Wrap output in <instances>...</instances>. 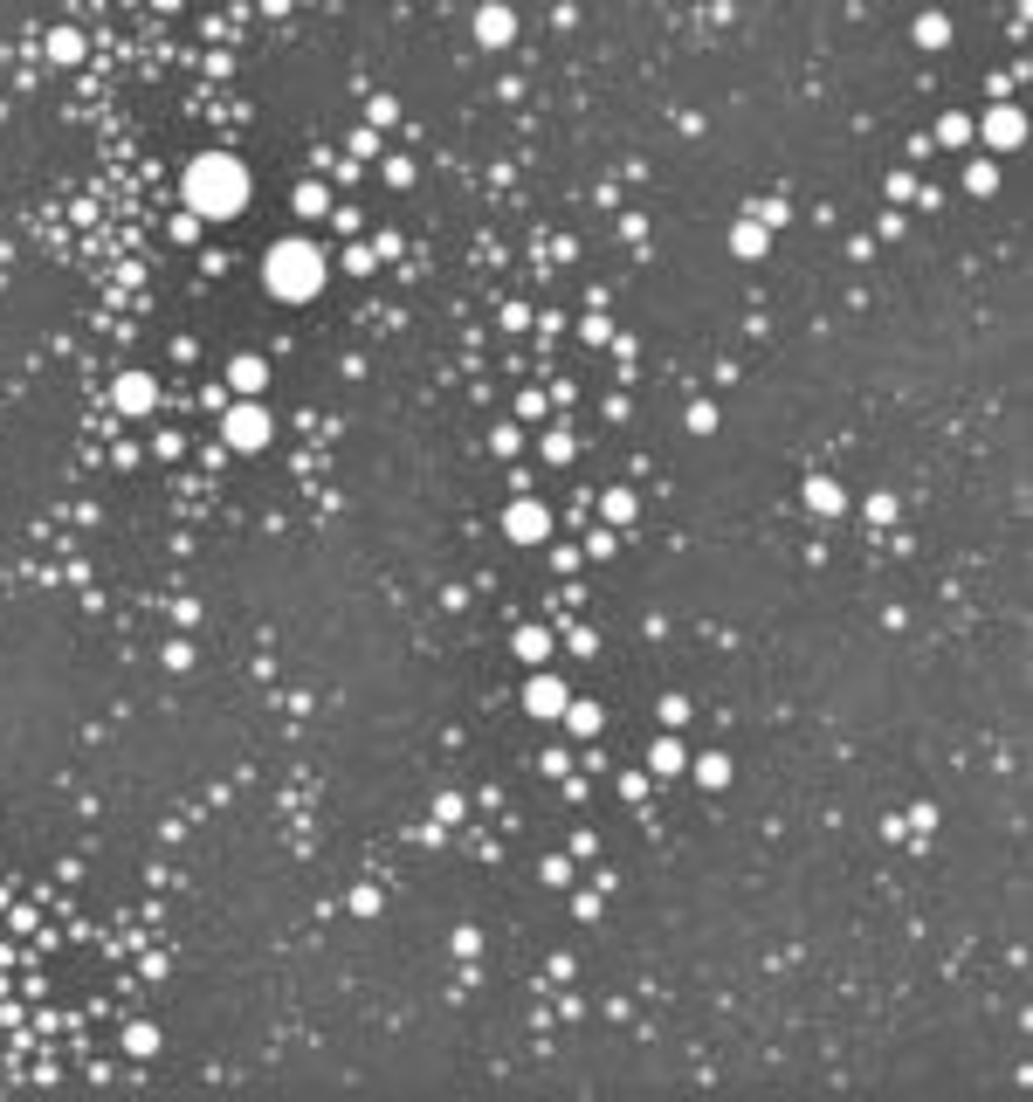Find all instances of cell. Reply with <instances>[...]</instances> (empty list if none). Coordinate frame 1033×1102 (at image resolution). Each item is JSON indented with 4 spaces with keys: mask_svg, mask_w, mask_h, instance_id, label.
<instances>
[{
    "mask_svg": "<svg viewBox=\"0 0 1033 1102\" xmlns=\"http://www.w3.org/2000/svg\"><path fill=\"white\" fill-rule=\"evenodd\" d=\"M186 200H193V221H200V214L228 221V214L248 200L242 159H228V152H207V159H193V166H186Z\"/></svg>",
    "mask_w": 1033,
    "mask_h": 1102,
    "instance_id": "6da1fadb",
    "label": "cell"
},
{
    "mask_svg": "<svg viewBox=\"0 0 1033 1102\" xmlns=\"http://www.w3.org/2000/svg\"><path fill=\"white\" fill-rule=\"evenodd\" d=\"M262 276H269V290H276L283 304H304V297H317V283H324V255L310 242H276L262 255Z\"/></svg>",
    "mask_w": 1033,
    "mask_h": 1102,
    "instance_id": "7a4b0ae2",
    "label": "cell"
},
{
    "mask_svg": "<svg viewBox=\"0 0 1033 1102\" xmlns=\"http://www.w3.org/2000/svg\"><path fill=\"white\" fill-rule=\"evenodd\" d=\"M221 434H228L235 448H262V441H269V414H262V407H235Z\"/></svg>",
    "mask_w": 1033,
    "mask_h": 1102,
    "instance_id": "3957f363",
    "label": "cell"
},
{
    "mask_svg": "<svg viewBox=\"0 0 1033 1102\" xmlns=\"http://www.w3.org/2000/svg\"><path fill=\"white\" fill-rule=\"evenodd\" d=\"M524 703H531V717H565V682L558 675H531V689H524Z\"/></svg>",
    "mask_w": 1033,
    "mask_h": 1102,
    "instance_id": "277c9868",
    "label": "cell"
},
{
    "mask_svg": "<svg viewBox=\"0 0 1033 1102\" xmlns=\"http://www.w3.org/2000/svg\"><path fill=\"white\" fill-rule=\"evenodd\" d=\"M503 531H510V538H524V545H538V538H545V531H551V517H545V510H538V503H510V517H503Z\"/></svg>",
    "mask_w": 1033,
    "mask_h": 1102,
    "instance_id": "5b68a950",
    "label": "cell"
},
{
    "mask_svg": "<svg viewBox=\"0 0 1033 1102\" xmlns=\"http://www.w3.org/2000/svg\"><path fill=\"white\" fill-rule=\"evenodd\" d=\"M152 400H159V393H152V379H145V372H124V379H118V407H124V414H145Z\"/></svg>",
    "mask_w": 1033,
    "mask_h": 1102,
    "instance_id": "8992f818",
    "label": "cell"
},
{
    "mask_svg": "<svg viewBox=\"0 0 1033 1102\" xmlns=\"http://www.w3.org/2000/svg\"><path fill=\"white\" fill-rule=\"evenodd\" d=\"M985 138H992V145H1020L1027 124H1020V111H985Z\"/></svg>",
    "mask_w": 1033,
    "mask_h": 1102,
    "instance_id": "52a82bcc",
    "label": "cell"
},
{
    "mask_svg": "<svg viewBox=\"0 0 1033 1102\" xmlns=\"http://www.w3.org/2000/svg\"><path fill=\"white\" fill-rule=\"evenodd\" d=\"M262 379H269V366H262V359H235V366H228V386H235V393H255Z\"/></svg>",
    "mask_w": 1033,
    "mask_h": 1102,
    "instance_id": "ba28073f",
    "label": "cell"
},
{
    "mask_svg": "<svg viewBox=\"0 0 1033 1102\" xmlns=\"http://www.w3.org/2000/svg\"><path fill=\"white\" fill-rule=\"evenodd\" d=\"M510 28H517V21H510L503 7H483V14H476V35H483V42H510Z\"/></svg>",
    "mask_w": 1033,
    "mask_h": 1102,
    "instance_id": "9c48e42d",
    "label": "cell"
},
{
    "mask_svg": "<svg viewBox=\"0 0 1033 1102\" xmlns=\"http://www.w3.org/2000/svg\"><path fill=\"white\" fill-rule=\"evenodd\" d=\"M806 503L834 517V510H841V483H827V476H813V483H806Z\"/></svg>",
    "mask_w": 1033,
    "mask_h": 1102,
    "instance_id": "30bf717a",
    "label": "cell"
},
{
    "mask_svg": "<svg viewBox=\"0 0 1033 1102\" xmlns=\"http://www.w3.org/2000/svg\"><path fill=\"white\" fill-rule=\"evenodd\" d=\"M696 779H703V786H724V779H730V758H724V751H710V758L696 765Z\"/></svg>",
    "mask_w": 1033,
    "mask_h": 1102,
    "instance_id": "8fae6325",
    "label": "cell"
},
{
    "mask_svg": "<svg viewBox=\"0 0 1033 1102\" xmlns=\"http://www.w3.org/2000/svg\"><path fill=\"white\" fill-rule=\"evenodd\" d=\"M730 242H737V255H758V248H765V221H744Z\"/></svg>",
    "mask_w": 1033,
    "mask_h": 1102,
    "instance_id": "7c38bea8",
    "label": "cell"
},
{
    "mask_svg": "<svg viewBox=\"0 0 1033 1102\" xmlns=\"http://www.w3.org/2000/svg\"><path fill=\"white\" fill-rule=\"evenodd\" d=\"M545 648H551V634H545V627H524V634H517V655H531V662H538Z\"/></svg>",
    "mask_w": 1033,
    "mask_h": 1102,
    "instance_id": "4fadbf2b",
    "label": "cell"
},
{
    "mask_svg": "<svg viewBox=\"0 0 1033 1102\" xmlns=\"http://www.w3.org/2000/svg\"><path fill=\"white\" fill-rule=\"evenodd\" d=\"M565 717H572V731H600V710H593V703H565Z\"/></svg>",
    "mask_w": 1033,
    "mask_h": 1102,
    "instance_id": "5bb4252c",
    "label": "cell"
},
{
    "mask_svg": "<svg viewBox=\"0 0 1033 1102\" xmlns=\"http://www.w3.org/2000/svg\"><path fill=\"white\" fill-rule=\"evenodd\" d=\"M655 772H682V744H655Z\"/></svg>",
    "mask_w": 1033,
    "mask_h": 1102,
    "instance_id": "9a60e30c",
    "label": "cell"
},
{
    "mask_svg": "<svg viewBox=\"0 0 1033 1102\" xmlns=\"http://www.w3.org/2000/svg\"><path fill=\"white\" fill-rule=\"evenodd\" d=\"M607 517H613V524H627V517H634V496L613 490V496H607Z\"/></svg>",
    "mask_w": 1033,
    "mask_h": 1102,
    "instance_id": "2e32d148",
    "label": "cell"
},
{
    "mask_svg": "<svg viewBox=\"0 0 1033 1102\" xmlns=\"http://www.w3.org/2000/svg\"><path fill=\"white\" fill-rule=\"evenodd\" d=\"M297 207H304V214H324V186H317V180H310V186H304V193H297Z\"/></svg>",
    "mask_w": 1033,
    "mask_h": 1102,
    "instance_id": "e0dca14e",
    "label": "cell"
}]
</instances>
